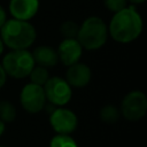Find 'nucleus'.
Returning <instances> with one entry per match:
<instances>
[{"label": "nucleus", "mask_w": 147, "mask_h": 147, "mask_svg": "<svg viewBox=\"0 0 147 147\" xmlns=\"http://www.w3.org/2000/svg\"><path fill=\"white\" fill-rule=\"evenodd\" d=\"M142 32V18L134 5L116 11L108 25V34L119 42L129 44L136 40Z\"/></svg>", "instance_id": "f257e3e1"}, {"label": "nucleus", "mask_w": 147, "mask_h": 147, "mask_svg": "<svg viewBox=\"0 0 147 147\" xmlns=\"http://www.w3.org/2000/svg\"><path fill=\"white\" fill-rule=\"evenodd\" d=\"M0 38L10 49H28L34 42L37 32L29 21L10 18L1 26Z\"/></svg>", "instance_id": "f03ea898"}, {"label": "nucleus", "mask_w": 147, "mask_h": 147, "mask_svg": "<svg viewBox=\"0 0 147 147\" xmlns=\"http://www.w3.org/2000/svg\"><path fill=\"white\" fill-rule=\"evenodd\" d=\"M76 39L84 49L96 51L101 48L108 39V26L102 18L90 16L79 26Z\"/></svg>", "instance_id": "7ed1b4c3"}, {"label": "nucleus", "mask_w": 147, "mask_h": 147, "mask_svg": "<svg viewBox=\"0 0 147 147\" xmlns=\"http://www.w3.org/2000/svg\"><path fill=\"white\" fill-rule=\"evenodd\" d=\"M1 64L7 76L15 79L28 77L36 65L33 56L28 49H11L3 56Z\"/></svg>", "instance_id": "20e7f679"}, {"label": "nucleus", "mask_w": 147, "mask_h": 147, "mask_svg": "<svg viewBox=\"0 0 147 147\" xmlns=\"http://www.w3.org/2000/svg\"><path fill=\"white\" fill-rule=\"evenodd\" d=\"M42 87L46 95V100H48L49 103L54 106L62 107L71 100L72 87L62 77H49L47 82L42 85Z\"/></svg>", "instance_id": "39448f33"}, {"label": "nucleus", "mask_w": 147, "mask_h": 147, "mask_svg": "<svg viewBox=\"0 0 147 147\" xmlns=\"http://www.w3.org/2000/svg\"><path fill=\"white\" fill-rule=\"evenodd\" d=\"M121 115L127 121H139L147 111V98L141 91H131L122 100Z\"/></svg>", "instance_id": "423d86ee"}, {"label": "nucleus", "mask_w": 147, "mask_h": 147, "mask_svg": "<svg viewBox=\"0 0 147 147\" xmlns=\"http://www.w3.org/2000/svg\"><path fill=\"white\" fill-rule=\"evenodd\" d=\"M21 106L30 114H37L41 111L46 105V95L44 87L33 83L24 85L20 94Z\"/></svg>", "instance_id": "0eeeda50"}, {"label": "nucleus", "mask_w": 147, "mask_h": 147, "mask_svg": "<svg viewBox=\"0 0 147 147\" xmlns=\"http://www.w3.org/2000/svg\"><path fill=\"white\" fill-rule=\"evenodd\" d=\"M49 124L59 134H70L77 129L78 118L76 114L63 107L54 108L49 115Z\"/></svg>", "instance_id": "6e6552de"}, {"label": "nucleus", "mask_w": 147, "mask_h": 147, "mask_svg": "<svg viewBox=\"0 0 147 147\" xmlns=\"http://www.w3.org/2000/svg\"><path fill=\"white\" fill-rule=\"evenodd\" d=\"M56 53L59 61L69 67L79 61L83 54V47L76 38H64L60 42Z\"/></svg>", "instance_id": "1a4fd4ad"}, {"label": "nucleus", "mask_w": 147, "mask_h": 147, "mask_svg": "<svg viewBox=\"0 0 147 147\" xmlns=\"http://www.w3.org/2000/svg\"><path fill=\"white\" fill-rule=\"evenodd\" d=\"M92 77L91 69L87 64L76 62L71 65H69L67 74H65V80L71 87L82 88L85 87Z\"/></svg>", "instance_id": "9d476101"}, {"label": "nucleus", "mask_w": 147, "mask_h": 147, "mask_svg": "<svg viewBox=\"0 0 147 147\" xmlns=\"http://www.w3.org/2000/svg\"><path fill=\"white\" fill-rule=\"evenodd\" d=\"M39 9V0H10L9 13L13 18L29 21Z\"/></svg>", "instance_id": "9b49d317"}, {"label": "nucleus", "mask_w": 147, "mask_h": 147, "mask_svg": "<svg viewBox=\"0 0 147 147\" xmlns=\"http://www.w3.org/2000/svg\"><path fill=\"white\" fill-rule=\"evenodd\" d=\"M31 54L33 56L34 63L38 65L45 67V68L54 67L59 62L56 49H54L53 47L47 46V45L38 46L37 48L33 49V52Z\"/></svg>", "instance_id": "f8f14e48"}, {"label": "nucleus", "mask_w": 147, "mask_h": 147, "mask_svg": "<svg viewBox=\"0 0 147 147\" xmlns=\"http://www.w3.org/2000/svg\"><path fill=\"white\" fill-rule=\"evenodd\" d=\"M121 116L119 109L115 105H106L100 110V118L107 124H114L118 121Z\"/></svg>", "instance_id": "ddd939ff"}, {"label": "nucleus", "mask_w": 147, "mask_h": 147, "mask_svg": "<svg viewBox=\"0 0 147 147\" xmlns=\"http://www.w3.org/2000/svg\"><path fill=\"white\" fill-rule=\"evenodd\" d=\"M29 76H30L31 83L40 85V86H42L49 78V74H48L47 69L41 65H34L33 69L31 70V72L29 74Z\"/></svg>", "instance_id": "4468645a"}, {"label": "nucleus", "mask_w": 147, "mask_h": 147, "mask_svg": "<svg viewBox=\"0 0 147 147\" xmlns=\"http://www.w3.org/2000/svg\"><path fill=\"white\" fill-rule=\"evenodd\" d=\"M16 118V108L9 101H0V119L10 123Z\"/></svg>", "instance_id": "2eb2a0df"}, {"label": "nucleus", "mask_w": 147, "mask_h": 147, "mask_svg": "<svg viewBox=\"0 0 147 147\" xmlns=\"http://www.w3.org/2000/svg\"><path fill=\"white\" fill-rule=\"evenodd\" d=\"M49 147H78L76 140L70 134H55L49 142Z\"/></svg>", "instance_id": "dca6fc26"}, {"label": "nucleus", "mask_w": 147, "mask_h": 147, "mask_svg": "<svg viewBox=\"0 0 147 147\" xmlns=\"http://www.w3.org/2000/svg\"><path fill=\"white\" fill-rule=\"evenodd\" d=\"M79 25L75 21H65L60 26V33L63 38H76L78 33Z\"/></svg>", "instance_id": "f3484780"}, {"label": "nucleus", "mask_w": 147, "mask_h": 147, "mask_svg": "<svg viewBox=\"0 0 147 147\" xmlns=\"http://www.w3.org/2000/svg\"><path fill=\"white\" fill-rule=\"evenodd\" d=\"M105 7L110 11H118L127 6V0H103Z\"/></svg>", "instance_id": "a211bd4d"}, {"label": "nucleus", "mask_w": 147, "mask_h": 147, "mask_svg": "<svg viewBox=\"0 0 147 147\" xmlns=\"http://www.w3.org/2000/svg\"><path fill=\"white\" fill-rule=\"evenodd\" d=\"M6 79H7V74H6L2 64L0 63V88L6 84Z\"/></svg>", "instance_id": "6ab92c4d"}, {"label": "nucleus", "mask_w": 147, "mask_h": 147, "mask_svg": "<svg viewBox=\"0 0 147 147\" xmlns=\"http://www.w3.org/2000/svg\"><path fill=\"white\" fill-rule=\"evenodd\" d=\"M6 21H7V14H6L3 7L0 5V29H1V26L5 24Z\"/></svg>", "instance_id": "aec40b11"}, {"label": "nucleus", "mask_w": 147, "mask_h": 147, "mask_svg": "<svg viewBox=\"0 0 147 147\" xmlns=\"http://www.w3.org/2000/svg\"><path fill=\"white\" fill-rule=\"evenodd\" d=\"M5 130H6V124H5V122H3V121H1V119H0V137L3 134Z\"/></svg>", "instance_id": "412c9836"}, {"label": "nucleus", "mask_w": 147, "mask_h": 147, "mask_svg": "<svg viewBox=\"0 0 147 147\" xmlns=\"http://www.w3.org/2000/svg\"><path fill=\"white\" fill-rule=\"evenodd\" d=\"M127 1H130L132 5H140V3H144L146 0H127Z\"/></svg>", "instance_id": "4be33fe9"}, {"label": "nucleus", "mask_w": 147, "mask_h": 147, "mask_svg": "<svg viewBox=\"0 0 147 147\" xmlns=\"http://www.w3.org/2000/svg\"><path fill=\"white\" fill-rule=\"evenodd\" d=\"M3 47H5V45H3V42H2V40L0 38V55L3 53Z\"/></svg>", "instance_id": "5701e85b"}, {"label": "nucleus", "mask_w": 147, "mask_h": 147, "mask_svg": "<svg viewBox=\"0 0 147 147\" xmlns=\"http://www.w3.org/2000/svg\"><path fill=\"white\" fill-rule=\"evenodd\" d=\"M0 147H6V146H0Z\"/></svg>", "instance_id": "b1692460"}]
</instances>
